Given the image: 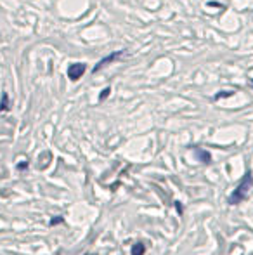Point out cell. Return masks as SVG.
Masks as SVG:
<instances>
[{
	"label": "cell",
	"mask_w": 253,
	"mask_h": 255,
	"mask_svg": "<svg viewBox=\"0 0 253 255\" xmlns=\"http://www.w3.org/2000/svg\"><path fill=\"white\" fill-rule=\"evenodd\" d=\"M231 96H234V91H220L219 94L213 96V101H219L222 98H231Z\"/></svg>",
	"instance_id": "cell-6"
},
{
	"label": "cell",
	"mask_w": 253,
	"mask_h": 255,
	"mask_svg": "<svg viewBox=\"0 0 253 255\" xmlns=\"http://www.w3.org/2000/svg\"><path fill=\"white\" fill-rule=\"evenodd\" d=\"M144 245L142 243H135L134 247H132V255H144Z\"/></svg>",
	"instance_id": "cell-7"
},
{
	"label": "cell",
	"mask_w": 253,
	"mask_h": 255,
	"mask_svg": "<svg viewBox=\"0 0 253 255\" xmlns=\"http://www.w3.org/2000/svg\"><path fill=\"white\" fill-rule=\"evenodd\" d=\"M109 92H111V89H109V87H106L104 91H102L101 94H99V99H101V101H104V99L109 96Z\"/></svg>",
	"instance_id": "cell-8"
},
{
	"label": "cell",
	"mask_w": 253,
	"mask_h": 255,
	"mask_svg": "<svg viewBox=\"0 0 253 255\" xmlns=\"http://www.w3.org/2000/svg\"><path fill=\"white\" fill-rule=\"evenodd\" d=\"M250 85H252V89H253V80H250Z\"/></svg>",
	"instance_id": "cell-10"
},
{
	"label": "cell",
	"mask_w": 253,
	"mask_h": 255,
	"mask_svg": "<svg viewBox=\"0 0 253 255\" xmlns=\"http://www.w3.org/2000/svg\"><path fill=\"white\" fill-rule=\"evenodd\" d=\"M7 110H9V96L3 92L2 101H0V113H2V111H7Z\"/></svg>",
	"instance_id": "cell-5"
},
{
	"label": "cell",
	"mask_w": 253,
	"mask_h": 255,
	"mask_svg": "<svg viewBox=\"0 0 253 255\" xmlns=\"http://www.w3.org/2000/svg\"><path fill=\"white\" fill-rule=\"evenodd\" d=\"M24 167H28V163H19V165H17V168H19V170H23Z\"/></svg>",
	"instance_id": "cell-9"
},
{
	"label": "cell",
	"mask_w": 253,
	"mask_h": 255,
	"mask_svg": "<svg viewBox=\"0 0 253 255\" xmlns=\"http://www.w3.org/2000/svg\"><path fill=\"white\" fill-rule=\"evenodd\" d=\"M85 71H87L85 63H73L68 66V78H70L71 82H78L85 75Z\"/></svg>",
	"instance_id": "cell-2"
},
{
	"label": "cell",
	"mask_w": 253,
	"mask_h": 255,
	"mask_svg": "<svg viewBox=\"0 0 253 255\" xmlns=\"http://www.w3.org/2000/svg\"><path fill=\"white\" fill-rule=\"evenodd\" d=\"M252 189H253V175H252V172L248 170L247 174H245L243 181L240 182V186H238V188L233 191V195L229 196V203L231 205L241 203L243 200L248 198V195H250Z\"/></svg>",
	"instance_id": "cell-1"
},
{
	"label": "cell",
	"mask_w": 253,
	"mask_h": 255,
	"mask_svg": "<svg viewBox=\"0 0 253 255\" xmlns=\"http://www.w3.org/2000/svg\"><path fill=\"white\" fill-rule=\"evenodd\" d=\"M196 154H198V158L203 161V163H210V161H212V156H210V153L205 151V149H198Z\"/></svg>",
	"instance_id": "cell-4"
},
{
	"label": "cell",
	"mask_w": 253,
	"mask_h": 255,
	"mask_svg": "<svg viewBox=\"0 0 253 255\" xmlns=\"http://www.w3.org/2000/svg\"><path fill=\"white\" fill-rule=\"evenodd\" d=\"M125 52V51H116V52H111L109 56H106L104 59H101V61H97L95 63V66L92 68V73H97V71H101L102 68H106L108 64H111L113 61H116V59H120V56Z\"/></svg>",
	"instance_id": "cell-3"
}]
</instances>
